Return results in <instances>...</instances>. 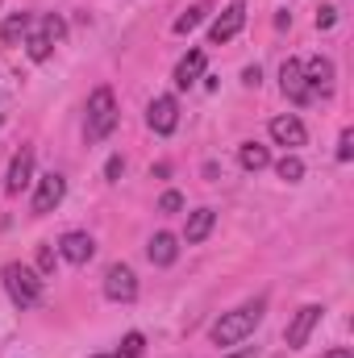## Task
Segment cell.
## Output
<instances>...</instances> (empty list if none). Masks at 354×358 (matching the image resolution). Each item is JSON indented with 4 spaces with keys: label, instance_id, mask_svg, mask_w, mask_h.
<instances>
[{
    "label": "cell",
    "instance_id": "cell-29",
    "mask_svg": "<svg viewBox=\"0 0 354 358\" xmlns=\"http://www.w3.org/2000/svg\"><path fill=\"white\" fill-rule=\"evenodd\" d=\"M325 358H354V355H351V350H346V346H342V350H330V355H325Z\"/></svg>",
    "mask_w": 354,
    "mask_h": 358
},
{
    "label": "cell",
    "instance_id": "cell-16",
    "mask_svg": "<svg viewBox=\"0 0 354 358\" xmlns=\"http://www.w3.org/2000/svg\"><path fill=\"white\" fill-rule=\"evenodd\" d=\"M204 76V50H187L176 67V88H192Z\"/></svg>",
    "mask_w": 354,
    "mask_h": 358
},
{
    "label": "cell",
    "instance_id": "cell-20",
    "mask_svg": "<svg viewBox=\"0 0 354 358\" xmlns=\"http://www.w3.org/2000/svg\"><path fill=\"white\" fill-rule=\"evenodd\" d=\"M142 350H146V338L142 334H125V342L113 355H96V358H142Z\"/></svg>",
    "mask_w": 354,
    "mask_h": 358
},
{
    "label": "cell",
    "instance_id": "cell-19",
    "mask_svg": "<svg viewBox=\"0 0 354 358\" xmlns=\"http://www.w3.org/2000/svg\"><path fill=\"white\" fill-rule=\"evenodd\" d=\"M50 50H55V42H50L42 29H38V34L29 29V38H25V55H29L34 63H46V59H50Z\"/></svg>",
    "mask_w": 354,
    "mask_h": 358
},
{
    "label": "cell",
    "instance_id": "cell-26",
    "mask_svg": "<svg viewBox=\"0 0 354 358\" xmlns=\"http://www.w3.org/2000/svg\"><path fill=\"white\" fill-rule=\"evenodd\" d=\"M121 171H125V159H121V155H113V159L104 163V179H108V183H117V179H121Z\"/></svg>",
    "mask_w": 354,
    "mask_h": 358
},
{
    "label": "cell",
    "instance_id": "cell-17",
    "mask_svg": "<svg viewBox=\"0 0 354 358\" xmlns=\"http://www.w3.org/2000/svg\"><path fill=\"white\" fill-rule=\"evenodd\" d=\"M238 163H242V171H263V167H271V150L263 142H242L238 146Z\"/></svg>",
    "mask_w": 354,
    "mask_h": 358
},
{
    "label": "cell",
    "instance_id": "cell-5",
    "mask_svg": "<svg viewBox=\"0 0 354 358\" xmlns=\"http://www.w3.org/2000/svg\"><path fill=\"white\" fill-rule=\"evenodd\" d=\"M104 296L117 300V304H129V300L138 296V275H134V267L113 263V267L104 271Z\"/></svg>",
    "mask_w": 354,
    "mask_h": 358
},
{
    "label": "cell",
    "instance_id": "cell-8",
    "mask_svg": "<svg viewBox=\"0 0 354 358\" xmlns=\"http://www.w3.org/2000/svg\"><path fill=\"white\" fill-rule=\"evenodd\" d=\"M279 88H283V96H288L292 104H309V100H313L309 80H304V63H296V59H288V63L279 67Z\"/></svg>",
    "mask_w": 354,
    "mask_h": 358
},
{
    "label": "cell",
    "instance_id": "cell-2",
    "mask_svg": "<svg viewBox=\"0 0 354 358\" xmlns=\"http://www.w3.org/2000/svg\"><path fill=\"white\" fill-rule=\"evenodd\" d=\"M0 279H4V292H8V300H13L17 308H34V304L42 300V275L34 267H25V263H4Z\"/></svg>",
    "mask_w": 354,
    "mask_h": 358
},
{
    "label": "cell",
    "instance_id": "cell-3",
    "mask_svg": "<svg viewBox=\"0 0 354 358\" xmlns=\"http://www.w3.org/2000/svg\"><path fill=\"white\" fill-rule=\"evenodd\" d=\"M117 129V100L113 88H96L88 96V121H84V138L88 142H104Z\"/></svg>",
    "mask_w": 354,
    "mask_h": 358
},
{
    "label": "cell",
    "instance_id": "cell-21",
    "mask_svg": "<svg viewBox=\"0 0 354 358\" xmlns=\"http://www.w3.org/2000/svg\"><path fill=\"white\" fill-rule=\"evenodd\" d=\"M275 176L288 179V183H300V179H304V163H300L296 155H283V159L275 163Z\"/></svg>",
    "mask_w": 354,
    "mask_h": 358
},
{
    "label": "cell",
    "instance_id": "cell-14",
    "mask_svg": "<svg viewBox=\"0 0 354 358\" xmlns=\"http://www.w3.org/2000/svg\"><path fill=\"white\" fill-rule=\"evenodd\" d=\"M146 255H150L155 267H171V263L179 259V238L176 234H155L150 246H146Z\"/></svg>",
    "mask_w": 354,
    "mask_h": 358
},
{
    "label": "cell",
    "instance_id": "cell-15",
    "mask_svg": "<svg viewBox=\"0 0 354 358\" xmlns=\"http://www.w3.org/2000/svg\"><path fill=\"white\" fill-rule=\"evenodd\" d=\"M213 225H217V213H213V208H196V213H187V225H183V242H187V246L204 242Z\"/></svg>",
    "mask_w": 354,
    "mask_h": 358
},
{
    "label": "cell",
    "instance_id": "cell-12",
    "mask_svg": "<svg viewBox=\"0 0 354 358\" xmlns=\"http://www.w3.org/2000/svg\"><path fill=\"white\" fill-rule=\"evenodd\" d=\"M304 80H309V92H313V96H317V92L330 96V92H334V63L321 59V55L309 59V63H304Z\"/></svg>",
    "mask_w": 354,
    "mask_h": 358
},
{
    "label": "cell",
    "instance_id": "cell-4",
    "mask_svg": "<svg viewBox=\"0 0 354 358\" xmlns=\"http://www.w3.org/2000/svg\"><path fill=\"white\" fill-rule=\"evenodd\" d=\"M242 25H246V4L242 0H234V4H225L217 17H213V29H208V42H229V38H238L242 34Z\"/></svg>",
    "mask_w": 354,
    "mask_h": 358
},
{
    "label": "cell",
    "instance_id": "cell-6",
    "mask_svg": "<svg viewBox=\"0 0 354 358\" xmlns=\"http://www.w3.org/2000/svg\"><path fill=\"white\" fill-rule=\"evenodd\" d=\"M63 196H67V179L59 176V171L42 176V179H38V192H34V213H38V217L55 213V208L63 204Z\"/></svg>",
    "mask_w": 354,
    "mask_h": 358
},
{
    "label": "cell",
    "instance_id": "cell-23",
    "mask_svg": "<svg viewBox=\"0 0 354 358\" xmlns=\"http://www.w3.org/2000/svg\"><path fill=\"white\" fill-rule=\"evenodd\" d=\"M42 34H46L50 42H63V34H67V25H63V17H55V13H50V17L42 21Z\"/></svg>",
    "mask_w": 354,
    "mask_h": 358
},
{
    "label": "cell",
    "instance_id": "cell-11",
    "mask_svg": "<svg viewBox=\"0 0 354 358\" xmlns=\"http://www.w3.org/2000/svg\"><path fill=\"white\" fill-rule=\"evenodd\" d=\"M29 179H34V150L29 146H21L17 155H13V163H8V196H21L25 187H29Z\"/></svg>",
    "mask_w": 354,
    "mask_h": 358
},
{
    "label": "cell",
    "instance_id": "cell-22",
    "mask_svg": "<svg viewBox=\"0 0 354 358\" xmlns=\"http://www.w3.org/2000/svg\"><path fill=\"white\" fill-rule=\"evenodd\" d=\"M204 17H208V4H192L183 17H176V34H192V29L204 21Z\"/></svg>",
    "mask_w": 354,
    "mask_h": 358
},
{
    "label": "cell",
    "instance_id": "cell-24",
    "mask_svg": "<svg viewBox=\"0 0 354 358\" xmlns=\"http://www.w3.org/2000/svg\"><path fill=\"white\" fill-rule=\"evenodd\" d=\"M354 159V129H342L338 138V163H351Z\"/></svg>",
    "mask_w": 354,
    "mask_h": 358
},
{
    "label": "cell",
    "instance_id": "cell-30",
    "mask_svg": "<svg viewBox=\"0 0 354 358\" xmlns=\"http://www.w3.org/2000/svg\"><path fill=\"white\" fill-rule=\"evenodd\" d=\"M238 358H255V355H238Z\"/></svg>",
    "mask_w": 354,
    "mask_h": 358
},
{
    "label": "cell",
    "instance_id": "cell-31",
    "mask_svg": "<svg viewBox=\"0 0 354 358\" xmlns=\"http://www.w3.org/2000/svg\"><path fill=\"white\" fill-rule=\"evenodd\" d=\"M0 4H4V0H0Z\"/></svg>",
    "mask_w": 354,
    "mask_h": 358
},
{
    "label": "cell",
    "instance_id": "cell-10",
    "mask_svg": "<svg viewBox=\"0 0 354 358\" xmlns=\"http://www.w3.org/2000/svg\"><path fill=\"white\" fill-rule=\"evenodd\" d=\"M59 255H63L71 267H84L92 255H96V242H92V234H84V229H71V234L59 238Z\"/></svg>",
    "mask_w": 354,
    "mask_h": 358
},
{
    "label": "cell",
    "instance_id": "cell-28",
    "mask_svg": "<svg viewBox=\"0 0 354 358\" xmlns=\"http://www.w3.org/2000/svg\"><path fill=\"white\" fill-rule=\"evenodd\" d=\"M334 21H338V8H334V4H325V8L317 13V29H330Z\"/></svg>",
    "mask_w": 354,
    "mask_h": 358
},
{
    "label": "cell",
    "instance_id": "cell-25",
    "mask_svg": "<svg viewBox=\"0 0 354 358\" xmlns=\"http://www.w3.org/2000/svg\"><path fill=\"white\" fill-rule=\"evenodd\" d=\"M38 275H42V279L55 275V250H50V246H38Z\"/></svg>",
    "mask_w": 354,
    "mask_h": 358
},
{
    "label": "cell",
    "instance_id": "cell-13",
    "mask_svg": "<svg viewBox=\"0 0 354 358\" xmlns=\"http://www.w3.org/2000/svg\"><path fill=\"white\" fill-rule=\"evenodd\" d=\"M271 138H275L279 146H304L309 134H304V121L288 113V117H275V121H271Z\"/></svg>",
    "mask_w": 354,
    "mask_h": 358
},
{
    "label": "cell",
    "instance_id": "cell-18",
    "mask_svg": "<svg viewBox=\"0 0 354 358\" xmlns=\"http://www.w3.org/2000/svg\"><path fill=\"white\" fill-rule=\"evenodd\" d=\"M29 29H34V17H29V13H13V17L4 21L0 38H4V46H21V42L29 38Z\"/></svg>",
    "mask_w": 354,
    "mask_h": 358
},
{
    "label": "cell",
    "instance_id": "cell-7",
    "mask_svg": "<svg viewBox=\"0 0 354 358\" xmlns=\"http://www.w3.org/2000/svg\"><path fill=\"white\" fill-rule=\"evenodd\" d=\"M146 125L155 129V134H176V125H179V104H176V96H155L150 100V108H146Z\"/></svg>",
    "mask_w": 354,
    "mask_h": 358
},
{
    "label": "cell",
    "instance_id": "cell-9",
    "mask_svg": "<svg viewBox=\"0 0 354 358\" xmlns=\"http://www.w3.org/2000/svg\"><path fill=\"white\" fill-rule=\"evenodd\" d=\"M321 313H325L321 304H304V308H300V313L292 317V325H288V334H283L292 350H300V346L309 342V334L317 329V321H321Z\"/></svg>",
    "mask_w": 354,
    "mask_h": 358
},
{
    "label": "cell",
    "instance_id": "cell-27",
    "mask_svg": "<svg viewBox=\"0 0 354 358\" xmlns=\"http://www.w3.org/2000/svg\"><path fill=\"white\" fill-rule=\"evenodd\" d=\"M179 208H183V196H179V192H163L159 213H179Z\"/></svg>",
    "mask_w": 354,
    "mask_h": 358
},
{
    "label": "cell",
    "instance_id": "cell-1",
    "mask_svg": "<svg viewBox=\"0 0 354 358\" xmlns=\"http://www.w3.org/2000/svg\"><path fill=\"white\" fill-rule=\"evenodd\" d=\"M263 313H267V300H250V304H242V308H234V313H221V321H213L208 338H213L217 346H238V342H246V338L259 329Z\"/></svg>",
    "mask_w": 354,
    "mask_h": 358
}]
</instances>
